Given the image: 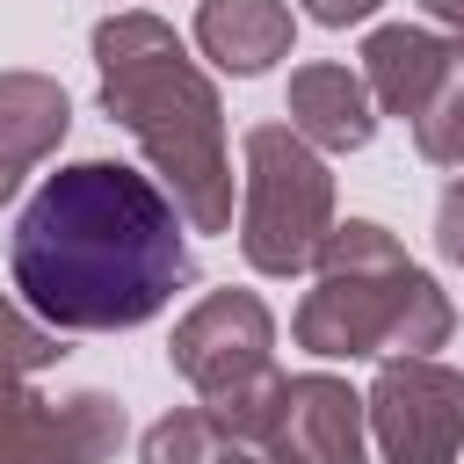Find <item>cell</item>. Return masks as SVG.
<instances>
[{"instance_id":"cell-3","label":"cell","mask_w":464,"mask_h":464,"mask_svg":"<svg viewBox=\"0 0 464 464\" xmlns=\"http://www.w3.org/2000/svg\"><path fill=\"white\" fill-rule=\"evenodd\" d=\"M312 268H319V283L297 304V348H312V355H334V362L428 355L457 326V312L435 290V276L413 268V254L377 218L334 225L319 239Z\"/></svg>"},{"instance_id":"cell-5","label":"cell","mask_w":464,"mask_h":464,"mask_svg":"<svg viewBox=\"0 0 464 464\" xmlns=\"http://www.w3.org/2000/svg\"><path fill=\"white\" fill-rule=\"evenodd\" d=\"M326 232H334L326 152L304 145L290 123H254L246 174H239V254L261 276H297V268H312Z\"/></svg>"},{"instance_id":"cell-2","label":"cell","mask_w":464,"mask_h":464,"mask_svg":"<svg viewBox=\"0 0 464 464\" xmlns=\"http://www.w3.org/2000/svg\"><path fill=\"white\" fill-rule=\"evenodd\" d=\"M94 72H102V109L138 138L152 160L160 188L174 196L188 232H232V145H225V102L210 72L181 51V36L123 7L94 22Z\"/></svg>"},{"instance_id":"cell-11","label":"cell","mask_w":464,"mask_h":464,"mask_svg":"<svg viewBox=\"0 0 464 464\" xmlns=\"http://www.w3.org/2000/svg\"><path fill=\"white\" fill-rule=\"evenodd\" d=\"M290 36H297V22H290L283 0H203V7H196V44H203V58H210L218 72H232V80L268 72V65L290 51Z\"/></svg>"},{"instance_id":"cell-16","label":"cell","mask_w":464,"mask_h":464,"mask_svg":"<svg viewBox=\"0 0 464 464\" xmlns=\"http://www.w3.org/2000/svg\"><path fill=\"white\" fill-rule=\"evenodd\" d=\"M435 254L464 268V174H457V181L442 188V203H435Z\"/></svg>"},{"instance_id":"cell-18","label":"cell","mask_w":464,"mask_h":464,"mask_svg":"<svg viewBox=\"0 0 464 464\" xmlns=\"http://www.w3.org/2000/svg\"><path fill=\"white\" fill-rule=\"evenodd\" d=\"M420 7H428L442 29H457V36H464V0H420Z\"/></svg>"},{"instance_id":"cell-9","label":"cell","mask_w":464,"mask_h":464,"mask_svg":"<svg viewBox=\"0 0 464 464\" xmlns=\"http://www.w3.org/2000/svg\"><path fill=\"white\" fill-rule=\"evenodd\" d=\"M290 130L319 152H362L377 138V116H370V87L362 72L348 65H297L290 72Z\"/></svg>"},{"instance_id":"cell-19","label":"cell","mask_w":464,"mask_h":464,"mask_svg":"<svg viewBox=\"0 0 464 464\" xmlns=\"http://www.w3.org/2000/svg\"><path fill=\"white\" fill-rule=\"evenodd\" d=\"M218 464H268V457H261V450H246V442H232V450H225Z\"/></svg>"},{"instance_id":"cell-7","label":"cell","mask_w":464,"mask_h":464,"mask_svg":"<svg viewBox=\"0 0 464 464\" xmlns=\"http://www.w3.org/2000/svg\"><path fill=\"white\" fill-rule=\"evenodd\" d=\"M123 442V399L72 392L44 399L22 377H0V464H109Z\"/></svg>"},{"instance_id":"cell-17","label":"cell","mask_w":464,"mask_h":464,"mask_svg":"<svg viewBox=\"0 0 464 464\" xmlns=\"http://www.w3.org/2000/svg\"><path fill=\"white\" fill-rule=\"evenodd\" d=\"M384 0H304V14L312 22H326V29H348V22H370Z\"/></svg>"},{"instance_id":"cell-20","label":"cell","mask_w":464,"mask_h":464,"mask_svg":"<svg viewBox=\"0 0 464 464\" xmlns=\"http://www.w3.org/2000/svg\"><path fill=\"white\" fill-rule=\"evenodd\" d=\"M7 196H14V174H0V203H7Z\"/></svg>"},{"instance_id":"cell-14","label":"cell","mask_w":464,"mask_h":464,"mask_svg":"<svg viewBox=\"0 0 464 464\" xmlns=\"http://www.w3.org/2000/svg\"><path fill=\"white\" fill-rule=\"evenodd\" d=\"M225 450H232V435L210 420V406H174L145 428L138 464H218Z\"/></svg>"},{"instance_id":"cell-8","label":"cell","mask_w":464,"mask_h":464,"mask_svg":"<svg viewBox=\"0 0 464 464\" xmlns=\"http://www.w3.org/2000/svg\"><path fill=\"white\" fill-rule=\"evenodd\" d=\"M362 428H370L362 392L312 370V377H283V399L254 450L268 464H362Z\"/></svg>"},{"instance_id":"cell-1","label":"cell","mask_w":464,"mask_h":464,"mask_svg":"<svg viewBox=\"0 0 464 464\" xmlns=\"http://www.w3.org/2000/svg\"><path fill=\"white\" fill-rule=\"evenodd\" d=\"M14 290L58 334L145 326L181 283H196L188 225L174 196L123 160L58 167L14 218Z\"/></svg>"},{"instance_id":"cell-6","label":"cell","mask_w":464,"mask_h":464,"mask_svg":"<svg viewBox=\"0 0 464 464\" xmlns=\"http://www.w3.org/2000/svg\"><path fill=\"white\" fill-rule=\"evenodd\" d=\"M362 413L384 464H464V370L435 355H384Z\"/></svg>"},{"instance_id":"cell-15","label":"cell","mask_w":464,"mask_h":464,"mask_svg":"<svg viewBox=\"0 0 464 464\" xmlns=\"http://www.w3.org/2000/svg\"><path fill=\"white\" fill-rule=\"evenodd\" d=\"M65 348H58V326H44L36 312H22L7 290H0V377H36L51 370Z\"/></svg>"},{"instance_id":"cell-13","label":"cell","mask_w":464,"mask_h":464,"mask_svg":"<svg viewBox=\"0 0 464 464\" xmlns=\"http://www.w3.org/2000/svg\"><path fill=\"white\" fill-rule=\"evenodd\" d=\"M413 152L428 167H464V36L450 44V58H442V72L413 116Z\"/></svg>"},{"instance_id":"cell-4","label":"cell","mask_w":464,"mask_h":464,"mask_svg":"<svg viewBox=\"0 0 464 464\" xmlns=\"http://www.w3.org/2000/svg\"><path fill=\"white\" fill-rule=\"evenodd\" d=\"M167 362L196 384V399L210 406V420L232 442H261L276 399H283V370H276V319L254 290H210L203 304H188L174 319Z\"/></svg>"},{"instance_id":"cell-12","label":"cell","mask_w":464,"mask_h":464,"mask_svg":"<svg viewBox=\"0 0 464 464\" xmlns=\"http://www.w3.org/2000/svg\"><path fill=\"white\" fill-rule=\"evenodd\" d=\"M72 130V102L51 72H0V174H29Z\"/></svg>"},{"instance_id":"cell-10","label":"cell","mask_w":464,"mask_h":464,"mask_svg":"<svg viewBox=\"0 0 464 464\" xmlns=\"http://www.w3.org/2000/svg\"><path fill=\"white\" fill-rule=\"evenodd\" d=\"M450 44L457 36H435V29H413V22L370 29L362 36V87H370V102L384 116L413 123L420 102H428V87H435V72H442V58H450Z\"/></svg>"}]
</instances>
